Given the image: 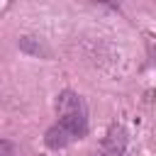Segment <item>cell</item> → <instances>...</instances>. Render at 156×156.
I'll list each match as a JSON object with an SVG mask.
<instances>
[{
  "label": "cell",
  "mask_w": 156,
  "mask_h": 156,
  "mask_svg": "<svg viewBox=\"0 0 156 156\" xmlns=\"http://www.w3.org/2000/svg\"><path fill=\"white\" fill-rule=\"evenodd\" d=\"M95 156H127V132L122 124H112L107 129Z\"/></svg>",
  "instance_id": "7a4b0ae2"
},
{
  "label": "cell",
  "mask_w": 156,
  "mask_h": 156,
  "mask_svg": "<svg viewBox=\"0 0 156 156\" xmlns=\"http://www.w3.org/2000/svg\"><path fill=\"white\" fill-rule=\"evenodd\" d=\"M0 156H15V144L7 139H0Z\"/></svg>",
  "instance_id": "277c9868"
},
{
  "label": "cell",
  "mask_w": 156,
  "mask_h": 156,
  "mask_svg": "<svg viewBox=\"0 0 156 156\" xmlns=\"http://www.w3.org/2000/svg\"><path fill=\"white\" fill-rule=\"evenodd\" d=\"M20 49L27 51V54H34V56H49V51L44 49V44L34 37H22L20 39Z\"/></svg>",
  "instance_id": "3957f363"
},
{
  "label": "cell",
  "mask_w": 156,
  "mask_h": 156,
  "mask_svg": "<svg viewBox=\"0 0 156 156\" xmlns=\"http://www.w3.org/2000/svg\"><path fill=\"white\" fill-rule=\"evenodd\" d=\"M56 115L58 122L44 134V144L49 149H66L68 144L88 134V107L78 93L63 90L56 98Z\"/></svg>",
  "instance_id": "6da1fadb"
}]
</instances>
